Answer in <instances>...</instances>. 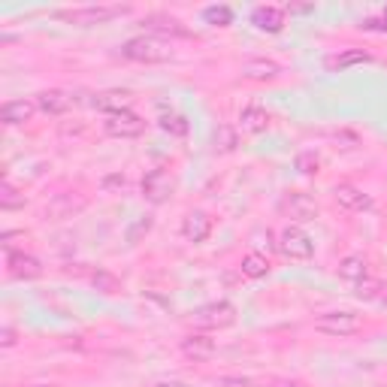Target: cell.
<instances>
[{"instance_id":"obj_1","label":"cell","mask_w":387,"mask_h":387,"mask_svg":"<svg viewBox=\"0 0 387 387\" xmlns=\"http://www.w3.org/2000/svg\"><path fill=\"white\" fill-rule=\"evenodd\" d=\"M121 58H128L133 64H167L173 61V49L164 40L142 33V37H133L121 45Z\"/></svg>"},{"instance_id":"obj_2","label":"cell","mask_w":387,"mask_h":387,"mask_svg":"<svg viewBox=\"0 0 387 387\" xmlns=\"http://www.w3.org/2000/svg\"><path fill=\"white\" fill-rule=\"evenodd\" d=\"M315 330L324 336H333V339H348L363 330V318L357 312H348V309H333V312H324L315 318Z\"/></svg>"},{"instance_id":"obj_3","label":"cell","mask_w":387,"mask_h":387,"mask_svg":"<svg viewBox=\"0 0 387 387\" xmlns=\"http://www.w3.org/2000/svg\"><path fill=\"white\" fill-rule=\"evenodd\" d=\"M128 13L130 6H76V9H61L58 18L70 21V25L91 28V25H109V21H116Z\"/></svg>"},{"instance_id":"obj_4","label":"cell","mask_w":387,"mask_h":387,"mask_svg":"<svg viewBox=\"0 0 387 387\" xmlns=\"http://www.w3.org/2000/svg\"><path fill=\"white\" fill-rule=\"evenodd\" d=\"M279 252L291 260H309L315 254V239L300 224H288L279 233Z\"/></svg>"},{"instance_id":"obj_5","label":"cell","mask_w":387,"mask_h":387,"mask_svg":"<svg viewBox=\"0 0 387 387\" xmlns=\"http://www.w3.org/2000/svg\"><path fill=\"white\" fill-rule=\"evenodd\" d=\"M279 209H281V215H288L291 221H300V224L315 221L318 212H321L318 200L312 197V194H305V191H288V194L281 197Z\"/></svg>"},{"instance_id":"obj_6","label":"cell","mask_w":387,"mask_h":387,"mask_svg":"<svg viewBox=\"0 0 387 387\" xmlns=\"http://www.w3.org/2000/svg\"><path fill=\"white\" fill-rule=\"evenodd\" d=\"M103 130L112 140H136V136H142L145 121L133 109H121L112 112V116H103Z\"/></svg>"},{"instance_id":"obj_7","label":"cell","mask_w":387,"mask_h":387,"mask_svg":"<svg viewBox=\"0 0 387 387\" xmlns=\"http://www.w3.org/2000/svg\"><path fill=\"white\" fill-rule=\"evenodd\" d=\"M233 321H236V309H233V303H227V300L206 303L194 312V324L203 330H221V327H230Z\"/></svg>"},{"instance_id":"obj_8","label":"cell","mask_w":387,"mask_h":387,"mask_svg":"<svg viewBox=\"0 0 387 387\" xmlns=\"http://www.w3.org/2000/svg\"><path fill=\"white\" fill-rule=\"evenodd\" d=\"M173 191H176V181L169 179L167 169H149V173L142 176V197L149 203H155V206L167 203L173 197Z\"/></svg>"},{"instance_id":"obj_9","label":"cell","mask_w":387,"mask_h":387,"mask_svg":"<svg viewBox=\"0 0 387 387\" xmlns=\"http://www.w3.org/2000/svg\"><path fill=\"white\" fill-rule=\"evenodd\" d=\"M142 28H145V33H149V37H169V40H188V37H191V30L181 25L179 18L167 16V13L145 16V18H142Z\"/></svg>"},{"instance_id":"obj_10","label":"cell","mask_w":387,"mask_h":387,"mask_svg":"<svg viewBox=\"0 0 387 387\" xmlns=\"http://www.w3.org/2000/svg\"><path fill=\"white\" fill-rule=\"evenodd\" d=\"M88 206L85 197H79V194L73 191H64V194H55V197L45 203V218L49 221H67L73 218V215H79Z\"/></svg>"},{"instance_id":"obj_11","label":"cell","mask_w":387,"mask_h":387,"mask_svg":"<svg viewBox=\"0 0 387 387\" xmlns=\"http://www.w3.org/2000/svg\"><path fill=\"white\" fill-rule=\"evenodd\" d=\"M181 354L194 363H209L215 354H218V345L209 333H191L181 339Z\"/></svg>"},{"instance_id":"obj_12","label":"cell","mask_w":387,"mask_h":387,"mask_svg":"<svg viewBox=\"0 0 387 387\" xmlns=\"http://www.w3.org/2000/svg\"><path fill=\"white\" fill-rule=\"evenodd\" d=\"M6 272L18 281H33L43 276V264L25 252H6Z\"/></svg>"},{"instance_id":"obj_13","label":"cell","mask_w":387,"mask_h":387,"mask_svg":"<svg viewBox=\"0 0 387 387\" xmlns=\"http://www.w3.org/2000/svg\"><path fill=\"white\" fill-rule=\"evenodd\" d=\"M181 236L188 239V242L194 245H200V242H206V239L212 236V218L203 209H194L185 215V221H181Z\"/></svg>"},{"instance_id":"obj_14","label":"cell","mask_w":387,"mask_h":387,"mask_svg":"<svg viewBox=\"0 0 387 387\" xmlns=\"http://www.w3.org/2000/svg\"><path fill=\"white\" fill-rule=\"evenodd\" d=\"M333 200L345 212H366V209H372V197H366L357 185H348V181H342V185L333 188Z\"/></svg>"},{"instance_id":"obj_15","label":"cell","mask_w":387,"mask_h":387,"mask_svg":"<svg viewBox=\"0 0 387 387\" xmlns=\"http://www.w3.org/2000/svg\"><path fill=\"white\" fill-rule=\"evenodd\" d=\"M37 112H43V116H52V118H58V116H64L67 109H70V94L67 91H58V88H49V91H40L37 94Z\"/></svg>"},{"instance_id":"obj_16","label":"cell","mask_w":387,"mask_h":387,"mask_svg":"<svg viewBox=\"0 0 387 387\" xmlns=\"http://www.w3.org/2000/svg\"><path fill=\"white\" fill-rule=\"evenodd\" d=\"M33 112H37V103H30V100H6L0 106V121L6 128H21V124H28L33 118Z\"/></svg>"},{"instance_id":"obj_17","label":"cell","mask_w":387,"mask_h":387,"mask_svg":"<svg viewBox=\"0 0 387 387\" xmlns=\"http://www.w3.org/2000/svg\"><path fill=\"white\" fill-rule=\"evenodd\" d=\"M252 25L264 33H279L284 28V9L281 6H254L252 9Z\"/></svg>"},{"instance_id":"obj_18","label":"cell","mask_w":387,"mask_h":387,"mask_svg":"<svg viewBox=\"0 0 387 387\" xmlns=\"http://www.w3.org/2000/svg\"><path fill=\"white\" fill-rule=\"evenodd\" d=\"M242 76L252 82H272L281 76V64H276L272 58H252L242 64Z\"/></svg>"},{"instance_id":"obj_19","label":"cell","mask_w":387,"mask_h":387,"mask_svg":"<svg viewBox=\"0 0 387 387\" xmlns=\"http://www.w3.org/2000/svg\"><path fill=\"white\" fill-rule=\"evenodd\" d=\"M239 124H242V130H248V133H264L269 128V112L257 103H248L239 112Z\"/></svg>"},{"instance_id":"obj_20","label":"cell","mask_w":387,"mask_h":387,"mask_svg":"<svg viewBox=\"0 0 387 387\" xmlns=\"http://www.w3.org/2000/svg\"><path fill=\"white\" fill-rule=\"evenodd\" d=\"M366 276H369L366 257H360V254H348V257H342V264H339V279L357 284V281H363Z\"/></svg>"},{"instance_id":"obj_21","label":"cell","mask_w":387,"mask_h":387,"mask_svg":"<svg viewBox=\"0 0 387 387\" xmlns=\"http://www.w3.org/2000/svg\"><path fill=\"white\" fill-rule=\"evenodd\" d=\"M124 97H128L124 91H103V94H94V100H91V106L100 109L103 116H112V112L128 109V100H124Z\"/></svg>"},{"instance_id":"obj_22","label":"cell","mask_w":387,"mask_h":387,"mask_svg":"<svg viewBox=\"0 0 387 387\" xmlns=\"http://www.w3.org/2000/svg\"><path fill=\"white\" fill-rule=\"evenodd\" d=\"M372 52L366 49H345L339 52L336 58H330V67H336V70H348V67H357V64H372Z\"/></svg>"},{"instance_id":"obj_23","label":"cell","mask_w":387,"mask_h":387,"mask_svg":"<svg viewBox=\"0 0 387 387\" xmlns=\"http://www.w3.org/2000/svg\"><path fill=\"white\" fill-rule=\"evenodd\" d=\"M212 142H215V152L230 155V152H236V145H239V133H236L233 124H218V128H215Z\"/></svg>"},{"instance_id":"obj_24","label":"cell","mask_w":387,"mask_h":387,"mask_svg":"<svg viewBox=\"0 0 387 387\" xmlns=\"http://www.w3.org/2000/svg\"><path fill=\"white\" fill-rule=\"evenodd\" d=\"M239 269H242V276H245V279H264L267 272H269V260H267L264 254L252 252V254H245V257H242V264H239Z\"/></svg>"},{"instance_id":"obj_25","label":"cell","mask_w":387,"mask_h":387,"mask_svg":"<svg viewBox=\"0 0 387 387\" xmlns=\"http://www.w3.org/2000/svg\"><path fill=\"white\" fill-rule=\"evenodd\" d=\"M157 124H161V130H167L169 136H188V118L179 116V112H161V118H157Z\"/></svg>"},{"instance_id":"obj_26","label":"cell","mask_w":387,"mask_h":387,"mask_svg":"<svg viewBox=\"0 0 387 387\" xmlns=\"http://www.w3.org/2000/svg\"><path fill=\"white\" fill-rule=\"evenodd\" d=\"M91 284L100 291V293H118L121 291V281L116 272H109V269H94L91 272Z\"/></svg>"},{"instance_id":"obj_27","label":"cell","mask_w":387,"mask_h":387,"mask_svg":"<svg viewBox=\"0 0 387 387\" xmlns=\"http://www.w3.org/2000/svg\"><path fill=\"white\" fill-rule=\"evenodd\" d=\"M21 206H25V194H21L16 185L4 181V188H0V209L13 212V209H21Z\"/></svg>"},{"instance_id":"obj_28","label":"cell","mask_w":387,"mask_h":387,"mask_svg":"<svg viewBox=\"0 0 387 387\" xmlns=\"http://www.w3.org/2000/svg\"><path fill=\"white\" fill-rule=\"evenodd\" d=\"M203 18H206V25H212V28H227L233 21V9L230 6H206L203 9Z\"/></svg>"},{"instance_id":"obj_29","label":"cell","mask_w":387,"mask_h":387,"mask_svg":"<svg viewBox=\"0 0 387 387\" xmlns=\"http://www.w3.org/2000/svg\"><path fill=\"white\" fill-rule=\"evenodd\" d=\"M354 288H357V297L366 300V303H369V300H381V293H384V284H381L378 279H369V276L363 279V281H357Z\"/></svg>"},{"instance_id":"obj_30","label":"cell","mask_w":387,"mask_h":387,"mask_svg":"<svg viewBox=\"0 0 387 387\" xmlns=\"http://www.w3.org/2000/svg\"><path fill=\"white\" fill-rule=\"evenodd\" d=\"M293 167H297L303 176H318V173H321V157H318L315 152H300L297 161H293Z\"/></svg>"},{"instance_id":"obj_31","label":"cell","mask_w":387,"mask_h":387,"mask_svg":"<svg viewBox=\"0 0 387 387\" xmlns=\"http://www.w3.org/2000/svg\"><path fill=\"white\" fill-rule=\"evenodd\" d=\"M149 230H152V215H142V218H136V224L128 230V242L136 245V242H140V236L149 233Z\"/></svg>"},{"instance_id":"obj_32","label":"cell","mask_w":387,"mask_h":387,"mask_svg":"<svg viewBox=\"0 0 387 387\" xmlns=\"http://www.w3.org/2000/svg\"><path fill=\"white\" fill-rule=\"evenodd\" d=\"M218 387H254L252 378H239V375H221Z\"/></svg>"},{"instance_id":"obj_33","label":"cell","mask_w":387,"mask_h":387,"mask_svg":"<svg viewBox=\"0 0 387 387\" xmlns=\"http://www.w3.org/2000/svg\"><path fill=\"white\" fill-rule=\"evenodd\" d=\"M18 342V336H16V330L9 327V324H4V330H0V345L4 348H13Z\"/></svg>"},{"instance_id":"obj_34","label":"cell","mask_w":387,"mask_h":387,"mask_svg":"<svg viewBox=\"0 0 387 387\" xmlns=\"http://www.w3.org/2000/svg\"><path fill=\"white\" fill-rule=\"evenodd\" d=\"M124 185H128V179H124V173H112V176L103 179V188H106V191H112V188H124Z\"/></svg>"},{"instance_id":"obj_35","label":"cell","mask_w":387,"mask_h":387,"mask_svg":"<svg viewBox=\"0 0 387 387\" xmlns=\"http://www.w3.org/2000/svg\"><path fill=\"white\" fill-rule=\"evenodd\" d=\"M152 387H188L185 381H176V378H167V381H157V384H152Z\"/></svg>"},{"instance_id":"obj_36","label":"cell","mask_w":387,"mask_h":387,"mask_svg":"<svg viewBox=\"0 0 387 387\" xmlns=\"http://www.w3.org/2000/svg\"><path fill=\"white\" fill-rule=\"evenodd\" d=\"M281 387H303V384H300V381H284Z\"/></svg>"},{"instance_id":"obj_37","label":"cell","mask_w":387,"mask_h":387,"mask_svg":"<svg viewBox=\"0 0 387 387\" xmlns=\"http://www.w3.org/2000/svg\"><path fill=\"white\" fill-rule=\"evenodd\" d=\"M381 305H384V309H387V288H384V293H381V300H378Z\"/></svg>"},{"instance_id":"obj_38","label":"cell","mask_w":387,"mask_h":387,"mask_svg":"<svg viewBox=\"0 0 387 387\" xmlns=\"http://www.w3.org/2000/svg\"><path fill=\"white\" fill-rule=\"evenodd\" d=\"M30 387H61V384H30Z\"/></svg>"},{"instance_id":"obj_39","label":"cell","mask_w":387,"mask_h":387,"mask_svg":"<svg viewBox=\"0 0 387 387\" xmlns=\"http://www.w3.org/2000/svg\"><path fill=\"white\" fill-rule=\"evenodd\" d=\"M381 18H384V21H387V9H384V13H381Z\"/></svg>"}]
</instances>
